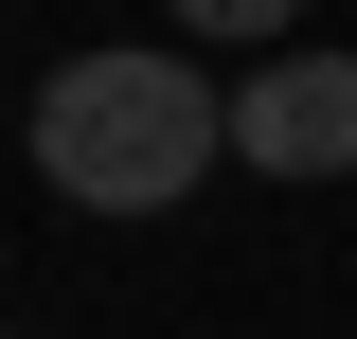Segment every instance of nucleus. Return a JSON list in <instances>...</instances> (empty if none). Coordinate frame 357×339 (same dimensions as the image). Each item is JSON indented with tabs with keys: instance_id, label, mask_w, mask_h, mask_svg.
Listing matches in <instances>:
<instances>
[{
	"instance_id": "obj_1",
	"label": "nucleus",
	"mask_w": 357,
	"mask_h": 339,
	"mask_svg": "<svg viewBox=\"0 0 357 339\" xmlns=\"http://www.w3.org/2000/svg\"><path fill=\"white\" fill-rule=\"evenodd\" d=\"M232 161V107L197 89V54H54L36 72V179L72 214H178Z\"/></svg>"
},
{
	"instance_id": "obj_3",
	"label": "nucleus",
	"mask_w": 357,
	"mask_h": 339,
	"mask_svg": "<svg viewBox=\"0 0 357 339\" xmlns=\"http://www.w3.org/2000/svg\"><path fill=\"white\" fill-rule=\"evenodd\" d=\"M161 18H178V36H215V54H268L304 0H161Z\"/></svg>"
},
{
	"instance_id": "obj_2",
	"label": "nucleus",
	"mask_w": 357,
	"mask_h": 339,
	"mask_svg": "<svg viewBox=\"0 0 357 339\" xmlns=\"http://www.w3.org/2000/svg\"><path fill=\"white\" fill-rule=\"evenodd\" d=\"M232 161H268V179H357V54H250Z\"/></svg>"
}]
</instances>
